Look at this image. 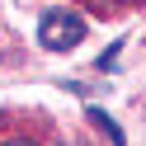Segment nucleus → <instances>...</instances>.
<instances>
[{"mask_svg":"<svg viewBox=\"0 0 146 146\" xmlns=\"http://www.w3.org/2000/svg\"><path fill=\"white\" fill-rule=\"evenodd\" d=\"M80 38H85V19L71 14V10H47L38 19V42L47 52H71Z\"/></svg>","mask_w":146,"mask_h":146,"instance_id":"obj_1","label":"nucleus"},{"mask_svg":"<svg viewBox=\"0 0 146 146\" xmlns=\"http://www.w3.org/2000/svg\"><path fill=\"white\" fill-rule=\"evenodd\" d=\"M90 123H94V127H99V132H104V137H108L113 146H123V127H118L113 118L104 113V108H94V104H90Z\"/></svg>","mask_w":146,"mask_h":146,"instance_id":"obj_2","label":"nucleus"},{"mask_svg":"<svg viewBox=\"0 0 146 146\" xmlns=\"http://www.w3.org/2000/svg\"><path fill=\"white\" fill-rule=\"evenodd\" d=\"M0 146H38V141H24V137H19V141H0Z\"/></svg>","mask_w":146,"mask_h":146,"instance_id":"obj_3","label":"nucleus"},{"mask_svg":"<svg viewBox=\"0 0 146 146\" xmlns=\"http://www.w3.org/2000/svg\"><path fill=\"white\" fill-rule=\"evenodd\" d=\"M85 5H94V0H85ZM108 5H113V0H108Z\"/></svg>","mask_w":146,"mask_h":146,"instance_id":"obj_4","label":"nucleus"}]
</instances>
